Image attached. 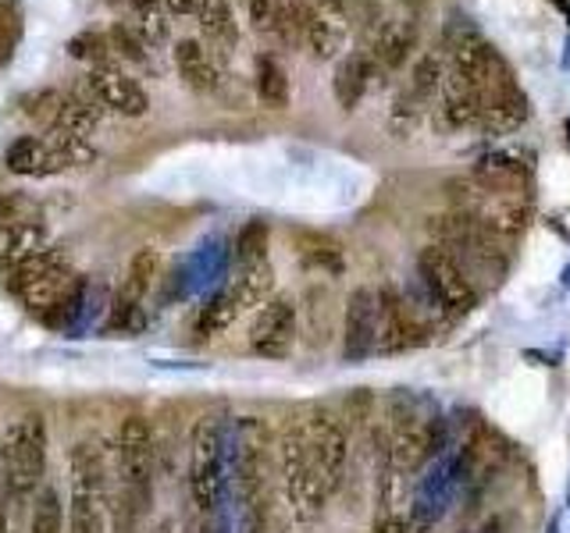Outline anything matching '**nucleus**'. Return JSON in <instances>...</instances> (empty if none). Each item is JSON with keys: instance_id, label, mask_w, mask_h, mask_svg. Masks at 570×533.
Instances as JSON below:
<instances>
[{"instance_id": "f257e3e1", "label": "nucleus", "mask_w": 570, "mask_h": 533, "mask_svg": "<svg viewBox=\"0 0 570 533\" xmlns=\"http://www.w3.org/2000/svg\"><path fill=\"white\" fill-rule=\"evenodd\" d=\"M114 477L118 487L111 495V530L140 533L150 506H154V434L143 417H125L118 426Z\"/></svg>"}, {"instance_id": "f03ea898", "label": "nucleus", "mask_w": 570, "mask_h": 533, "mask_svg": "<svg viewBox=\"0 0 570 533\" xmlns=\"http://www.w3.org/2000/svg\"><path fill=\"white\" fill-rule=\"evenodd\" d=\"M232 495L239 509V530L267 533L272 512H267V431L257 417H243L232 431Z\"/></svg>"}, {"instance_id": "7ed1b4c3", "label": "nucleus", "mask_w": 570, "mask_h": 533, "mask_svg": "<svg viewBox=\"0 0 570 533\" xmlns=\"http://www.w3.org/2000/svg\"><path fill=\"white\" fill-rule=\"evenodd\" d=\"M278 466H282V487L289 512L299 526H310L321 520V512L328 506V484L321 477V466L314 459L307 426H285L282 445H278Z\"/></svg>"}, {"instance_id": "20e7f679", "label": "nucleus", "mask_w": 570, "mask_h": 533, "mask_svg": "<svg viewBox=\"0 0 570 533\" xmlns=\"http://www.w3.org/2000/svg\"><path fill=\"white\" fill-rule=\"evenodd\" d=\"M47 474V423L40 413L14 420L0 437V487L11 501H25Z\"/></svg>"}, {"instance_id": "39448f33", "label": "nucleus", "mask_w": 570, "mask_h": 533, "mask_svg": "<svg viewBox=\"0 0 570 533\" xmlns=\"http://www.w3.org/2000/svg\"><path fill=\"white\" fill-rule=\"evenodd\" d=\"M97 154L94 146L79 135H68V132H47L40 135H22L14 140L4 154V164L11 175H22V178H47V175H62L72 171V167H83L89 164Z\"/></svg>"}, {"instance_id": "423d86ee", "label": "nucleus", "mask_w": 570, "mask_h": 533, "mask_svg": "<svg viewBox=\"0 0 570 533\" xmlns=\"http://www.w3.org/2000/svg\"><path fill=\"white\" fill-rule=\"evenodd\" d=\"M75 274H72V260L65 249H40L36 256H29L25 264H19L8 274V288L11 296L22 302L25 310L47 313L57 302L65 299V292L72 288Z\"/></svg>"}, {"instance_id": "0eeeda50", "label": "nucleus", "mask_w": 570, "mask_h": 533, "mask_svg": "<svg viewBox=\"0 0 570 533\" xmlns=\"http://www.w3.org/2000/svg\"><path fill=\"white\" fill-rule=\"evenodd\" d=\"M224 495V426L218 417H204L189 437V498L211 515Z\"/></svg>"}, {"instance_id": "6e6552de", "label": "nucleus", "mask_w": 570, "mask_h": 533, "mask_svg": "<svg viewBox=\"0 0 570 533\" xmlns=\"http://www.w3.org/2000/svg\"><path fill=\"white\" fill-rule=\"evenodd\" d=\"M417 274L421 285L428 288L431 302H439L449 313H471L478 307V288L471 281V274L463 270V264L439 242L421 249L417 256Z\"/></svg>"}, {"instance_id": "1a4fd4ad", "label": "nucleus", "mask_w": 570, "mask_h": 533, "mask_svg": "<svg viewBox=\"0 0 570 533\" xmlns=\"http://www.w3.org/2000/svg\"><path fill=\"white\" fill-rule=\"evenodd\" d=\"M382 331V296L374 288L360 285L347 299V324H342V353L350 363H360L379 353Z\"/></svg>"}, {"instance_id": "9d476101", "label": "nucleus", "mask_w": 570, "mask_h": 533, "mask_svg": "<svg viewBox=\"0 0 570 533\" xmlns=\"http://www.w3.org/2000/svg\"><path fill=\"white\" fill-rule=\"evenodd\" d=\"M296 342V302L289 296L267 299L250 324V348L264 359H285Z\"/></svg>"}, {"instance_id": "9b49d317", "label": "nucleus", "mask_w": 570, "mask_h": 533, "mask_svg": "<svg viewBox=\"0 0 570 533\" xmlns=\"http://www.w3.org/2000/svg\"><path fill=\"white\" fill-rule=\"evenodd\" d=\"M157 270H161V253L157 249H140L136 256H132L129 270H125V281H122V288H118L114 307H111V327L132 331L140 324L143 299H146L150 288H154Z\"/></svg>"}, {"instance_id": "f8f14e48", "label": "nucleus", "mask_w": 570, "mask_h": 533, "mask_svg": "<svg viewBox=\"0 0 570 533\" xmlns=\"http://www.w3.org/2000/svg\"><path fill=\"white\" fill-rule=\"evenodd\" d=\"M307 437H310V448H314V459L321 466V477L328 484V491H339L342 477H347V463H350V434L342 420H336L332 413H318L310 417L307 423Z\"/></svg>"}, {"instance_id": "ddd939ff", "label": "nucleus", "mask_w": 570, "mask_h": 533, "mask_svg": "<svg viewBox=\"0 0 570 533\" xmlns=\"http://www.w3.org/2000/svg\"><path fill=\"white\" fill-rule=\"evenodd\" d=\"M86 86H89V93H94V100H97L100 107H108V111H114V114L140 118V114L150 111L146 89H143L136 79H129L125 71L111 68V65L89 71V75H86Z\"/></svg>"}, {"instance_id": "4468645a", "label": "nucleus", "mask_w": 570, "mask_h": 533, "mask_svg": "<svg viewBox=\"0 0 570 533\" xmlns=\"http://www.w3.org/2000/svg\"><path fill=\"white\" fill-rule=\"evenodd\" d=\"M485 111V97L482 89H474L463 75L449 71L442 82V121L449 129H471L482 121Z\"/></svg>"}, {"instance_id": "2eb2a0df", "label": "nucleus", "mask_w": 570, "mask_h": 533, "mask_svg": "<svg viewBox=\"0 0 570 533\" xmlns=\"http://www.w3.org/2000/svg\"><path fill=\"white\" fill-rule=\"evenodd\" d=\"M414 43H417V22L393 19V22H382L379 33L368 40V54L382 71H396L403 60L410 57Z\"/></svg>"}, {"instance_id": "dca6fc26", "label": "nucleus", "mask_w": 570, "mask_h": 533, "mask_svg": "<svg viewBox=\"0 0 570 533\" xmlns=\"http://www.w3.org/2000/svg\"><path fill=\"white\" fill-rule=\"evenodd\" d=\"M40 249H47V227L36 218L0 224V267L8 274L19 264H25L29 256H36Z\"/></svg>"}, {"instance_id": "f3484780", "label": "nucleus", "mask_w": 570, "mask_h": 533, "mask_svg": "<svg viewBox=\"0 0 570 533\" xmlns=\"http://www.w3.org/2000/svg\"><path fill=\"white\" fill-rule=\"evenodd\" d=\"M431 448H435V437H431V426L425 420L407 417L393 426V434H388L393 463H396V469H407V474L421 469V463L431 455Z\"/></svg>"}, {"instance_id": "a211bd4d", "label": "nucleus", "mask_w": 570, "mask_h": 533, "mask_svg": "<svg viewBox=\"0 0 570 533\" xmlns=\"http://www.w3.org/2000/svg\"><path fill=\"white\" fill-rule=\"evenodd\" d=\"M374 71H379V65H374V57L368 51H353L339 60L332 89H336V100H339L342 111H353V107L360 103V97L368 93V86L374 79Z\"/></svg>"}, {"instance_id": "6ab92c4d", "label": "nucleus", "mask_w": 570, "mask_h": 533, "mask_svg": "<svg viewBox=\"0 0 570 533\" xmlns=\"http://www.w3.org/2000/svg\"><path fill=\"white\" fill-rule=\"evenodd\" d=\"M175 65H178V75H183L193 93H215V89L221 86L218 65H215L211 54H207L197 40H178Z\"/></svg>"}, {"instance_id": "aec40b11", "label": "nucleus", "mask_w": 570, "mask_h": 533, "mask_svg": "<svg viewBox=\"0 0 570 533\" xmlns=\"http://www.w3.org/2000/svg\"><path fill=\"white\" fill-rule=\"evenodd\" d=\"M382 331H379V353H399L410 345L414 320L407 302L396 296V288H382Z\"/></svg>"}, {"instance_id": "412c9836", "label": "nucleus", "mask_w": 570, "mask_h": 533, "mask_svg": "<svg viewBox=\"0 0 570 533\" xmlns=\"http://www.w3.org/2000/svg\"><path fill=\"white\" fill-rule=\"evenodd\" d=\"M224 288H229L232 299L239 302V310L264 307V302L272 299V292H275V270H272V264H267V260L239 267V274Z\"/></svg>"}, {"instance_id": "4be33fe9", "label": "nucleus", "mask_w": 570, "mask_h": 533, "mask_svg": "<svg viewBox=\"0 0 570 533\" xmlns=\"http://www.w3.org/2000/svg\"><path fill=\"white\" fill-rule=\"evenodd\" d=\"M197 19H200V29L221 47H232L239 40V29H235V14H232V4L229 0H200L197 8Z\"/></svg>"}, {"instance_id": "5701e85b", "label": "nucleus", "mask_w": 570, "mask_h": 533, "mask_svg": "<svg viewBox=\"0 0 570 533\" xmlns=\"http://www.w3.org/2000/svg\"><path fill=\"white\" fill-rule=\"evenodd\" d=\"M29 533H65V501L57 487L43 484L33 498V515H29Z\"/></svg>"}, {"instance_id": "b1692460", "label": "nucleus", "mask_w": 570, "mask_h": 533, "mask_svg": "<svg viewBox=\"0 0 570 533\" xmlns=\"http://www.w3.org/2000/svg\"><path fill=\"white\" fill-rule=\"evenodd\" d=\"M239 313H243V310H239V302L232 299V292H229V288H221V292L215 299H207V307L200 310L197 334H200V338H215V334L229 331L235 324Z\"/></svg>"}, {"instance_id": "393cba45", "label": "nucleus", "mask_w": 570, "mask_h": 533, "mask_svg": "<svg viewBox=\"0 0 570 533\" xmlns=\"http://www.w3.org/2000/svg\"><path fill=\"white\" fill-rule=\"evenodd\" d=\"M257 97L272 111H282L289 103V75L275 57H257Z\"/></svg>"}, {"instance_id": "a878e982", "label": "nucleus", "mask_w": 570, "mask_h": 533, "mask_svg": "<svg viewBox=\"0 0 570 533\" xmlns=\"http://www.w3.org/2000/svg\"><path fill=\"white\" fill-rule=\"evenodd\" d=\"M478 181H482L485 192H496V189H514L520 181V164L514 157L506 154H496V157H485L482 164H478Z\"/></svg>"}, {"instance_id": "bb28decb", "label": "nucleus", "mask_w": 570, "mask_h": 533, "mask_svg": "<svg viewBox=\"0 0 570 533\" xmlns=\"http://www.w3.org/2000/svg\"><path fill=\"white\" fill-rule=\"evenodd\" d=\"M442 82H446V71H442V60L435 54H425L421 60L414 65L410 71V93L417 100H431L435 93H442Z\"/></svg>"}, {"instance_id": "cd10ccee", "label": "nucleus", "mask_w": 570, "mask_h": 533, "mask_svg": "<svg viewBox=\"0 0 570 533\" xmlns=\"http://www.w3.org/2000/svg\"><path fill=\"white\" fill-rule=\"evenodd\" d=\"M235 260L239 267L267 260V224L264 221H246L243 232L235 238Z\"/></svg>"}, {"instance_id": "c85d7f7f", "label": "nucleus", "mask_w": 570, "mask_h": 533, "mask_svg": "<svg viewBox=\"0 0 570 533\" xmlns=\"http://www.w3.org/2000/svg\"><path fill=\"white\" fill-rule=\"evenodd\" d=\"M111 40L103 36V33H79V36H72L68 40V54L75 60H89V65H97L103 68L111 60Z\"/></svg>"}, {"instance_id": "c756f323", "label": "nucleus", "mask_w": 570, "mask_h": 533, "mask_svg": "<svg viewBox=\"0 0 570 533\" xmlns=\"http://www.w3.org/2000/svg\"><path fill=\"white\" fill-rule=\"evenodd\" d=\"M425 114V100H417L410 89H403V93L393 100V114H388V125H393L396 135H410L417 129V121Z\"/></svg>"}, {"instance_id": "7c9ffc66", "label": "nucleus", "mask_w": 570, "mask_h": 533, "mask_svg": "<svg viewBox=\"0 0 570 533\" xmlns=\"http://www.w3.org/2000/svg\"><path fill=\"white\" fill-rule=\"evenodd\" d=\"M136 33L143 36L146 47H161V43L168 40V11H161L157 4L143 8L136 19Z\"/></svg>"}, {"instance_id": "2f4dec72", "label": "nucleus", "mask_w": 570, "mask_h": 533, "mask_svg": "<svg viewBox=\"0 0 570 533\" xmlns=\"http://www.w3.org/2000/svg\"><path fill=\"white\" fill-rule=\"evenodd\" d=\"M250 8V22L257 33L275 36V29L282 22V11H285V0H246Z\"/></svg>"}, {"instance_id": "473e14b6", "label": "nucleus", "mask_w": 570, "mask_h": 533, "mask_svg": "<svg viewBox=\"0 0 570 533\" xmlns=\"http://www.w3.org/2000/svg\"><path fill=\"white\" fill-rule=\"evenodd\" d=\"M108 40H111V47L122 54V57H129V60H143L146 57V43L136 33V25H122V22H118L111 33H108Z\"/></svg>"}, {"instance_id": "72a5a7b5", "label": "nucleus", "mask_w": 570, "mask_h": 533, "mask_svg": "<svg viewBox=\"0 0 570 533\" xmlns=\"http://www.w3.org/2000/svg\"><path fill=\"white\" fill-rule=\"evenodd\" d=\"M371 533H407V523L399 520V515H393V512H385L379 523H374V530Z\"/></svg>"}, {"instance_id": "f704fd0d", "label": "nucleus", "mask_w": 570, "mask_h": 533, "mask_svg": "<svg viewBox=\"0 0 570 533\" xmlns=\"http://www.w3.org/2000/svg\"><path fill=\"white\" fill-rule=\"evenodd\" d=\"M200 8V0H164V11L168 14H193Z\"/></svg>"}, {"instance_id": "c9c22d12", "label": "nucleus", "mask_w": 570, "mask_h": 533, "mask_svg": "<svg viewBox=\"0 0 570 533\" xmlns=\"http://www.w3.org/2000/svg\"><path fill=\"white\" fill-rule=\"evenodd\" d=\"M4 487H0V533H8V520H4Z\"/></svg>"}, {"instance_id": "e433bc0d", "label": "nucleus", "mask_w": 570, "mask_h": 533, "mask_svg": "<svg viewBox=\"0 0 570 533\" xmlns=\"http://www.w3.org/2000/svg\"><path fill=\"white\" fill-rule=\"evenodd\" d=\"M129 4H132V8H136V11H143V8H154V4H157V0H129ZM161 4H164V0H161Z\"/></svg>"}, {"instance_id": "4c0bfd02", "label": "nucleus", "mask_w": 570, "mask_h": 533, "mask_svg": "<svg viewBox=\"0 0 570 533\" xmlns=\"http://www.w3.org/2000/svg\"><path fill=\"white\" fill-rule=\"evenodd\" d=\"M154 533H175V526L168 523V520H164V523H157V530Z\"/></svg>"}, {"instance_id": "58836bf2", "label": "nucleus", "mask_w": 570, "mask_h": 533, "mask_svg": "<svg viewBox=\"0 0 570 533\" xmlns=\"http://www.w3.org/2000/svg\"><path fill=\"white\" fill-rule=\"evenodd\" d=\"M11 4H14V0H0V11H8Z\"/></svg>"}, {"instance_id": "ea45409f", "label": "nucleus", "mask_w": 570, "mask_h": 533, "mask_svg": "<svg viewBox=\"0 0 570 533\" xmlns=\"http://www.w3.org/2000/svg\"><path fill=\"white\" fill-rule=\"evenodd\" d=\"M299 533H310V530H299Z\"/></svg>"}, {"instance_id": "a19ab883", "label": "nucleus", "mask_w": 570, "mask_h": 533, "mask_svg": "<svg viewBox=\"0 0 570 533\" xmlns=\"http://www.w3.org/2000/svg\"><path fill=\"white\" fill-rule=\"evenodd\" d=\"M200 533H211V530H200Z\"/></svg>"}]
</instances>
